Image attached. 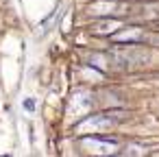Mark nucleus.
Here are the masks:
<instances>
[{"mask_svg":"<svg viewBox=\"0 0 159 157\" xmlns=\"http://www.w3.org/2000/svg\"><path fill=\"white\" fill-rule=\"evenodd\" d=\"M116 44H124V46H133V44H142V42H152V44H157L155 39H150L152 35L150 33H146L144 29H139V26H120L113 35H109Z\"/></svg>","mask_w":159,"mask_h":157,"instance_id":"nucleus-3","label":"nucleus"},{"mask_svg":"<svg viewBox=\"0 0 159 157\" xmlns=\"http://www.w3.org/2000/svg\"><path fill=\"white\" fill-rule=\"evenodd\" d=\"M92 107H94V98H92L89 94H85V92H79V94H74L72 100H70V116H83V113H87Z\"/></svg>","mask_w":159,"mask_h":157,"instance_id":"nucleus-6","label":"nucleus"},{"mask_svg":"<svg viewBox=\"0 0 159 157\" xmlns=\"http://www.w3.org/2000/svg\"><path fill=\"white\" fill-rule=\"evenodd\" d=\"M24 107H26V111H33V109H35V100L26 98V100H24Z\"/></svg>","mask_w":159,"mask_h":157,"instance_id":"nucleus-8","label":"nucleus"},{"mask_svg":"<svg viewBox=\"0 0 159 157\" xmlns=\"http://www.w3.org/2000/svg\"><path fill=\"white\" fill-rule=\"evenodd\" d=\"M81 148L92 157H107V155H113L118 150V144H116V140H102V137L87 135L81 140Z\"/></svg>","mask_w":159,"mask_h":157,"instance_id":"nucleus-4","label":"nucleus"},{"mask_svg":"<svg viewBox=\"0 0 159 157\" xmlns=\"http://www.w3.org/2000/svg\"><path fill=\"white\" fill-rule=\"evenodd\" d=\"M120 120H122V113H100V116L87 118L83 124L76 127V131L79 133H102V131L113 129Z\"/></svg>","mask_w":159,"mask_h":157,"instance_id":"nucleus-2","label":"nucleus"},{"mask_svg":"<svg viewBox=\"0 0 159 157\" xmlns=\"http://www.w3.org/2000/svg\"><path fill=\"white\" fill-rule=\"evenodd\" d=\"M85 11H87V16H118L124 11V5L116 2V0H96Z\"/></svg>","mask_w":159,"mask_h":157,"instance_id":"nucleus-5","label":"nucleus"},{"mask_svg":"<svg viewBox=\"0 0 159 157\" xmlns=\"http://www.w3.org/2000/svg\"><path fill=\"white\" fill-rule=\"evenodd\" d=\"M120 26H122V22H116V20H102L100 24L92 26V33H94V35H113Z\"/></svg>","mask_w":159,"mask_h":157,"instance_id":"nucleus-7","label":"nucleus"},{"mask_svg":"<svg viewBox=\"0 0 159 157\" xmlns=\"http://www.w3.org/2000/svg\"><path fill=\"white\" fill-rule=\"evenodd\" d=\"M148 53L146 50H137V48H122L118 53H109V68L113 70H122V72H131L139 66H146L148 63Z\"/></svg>","mask_w":159,"mask_h":157,"instance_id":"nucleus-1","label":"nucleus"}]
</instances>
